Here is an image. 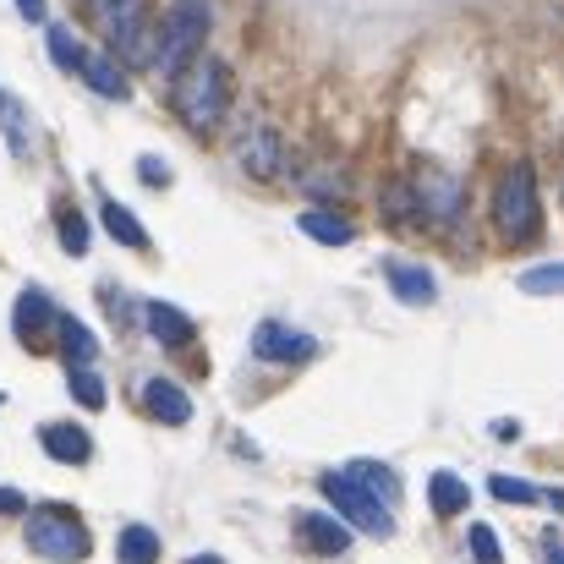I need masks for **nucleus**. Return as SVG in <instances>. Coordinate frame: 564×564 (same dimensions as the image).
<instances>
[{
  "instance_id": "obj_1",
  "label": "nucleus",
  "mask_w": 564,
  "mask_h": 564,
  "mask_svg": "<svg viewBox=\"0 0 564 564\" xmlns=\"http://www.w3.org/2000/svg\"><path fill=\"white\" fill-rule=\"evenodd\" d=\"M225 105H230V72L208 55H197L187 72L176 77V110L192 132H214L225 121Z\"/></svg>"
},
{
  "instance_id": "obj_2",
  "label": "nucleus",
  "mask_w": 564,
  "mask_h": 564,
  "mask_svg": "<svg viewBox=\"0 0 564 564\" xmlns=\"http://www.w3.org/2000/svg\"><path fill=\"white\" fill-rule=\"evenodd\" d=\"M208 22H214L208 0H176V6H171V22H165V33H160V44H154V72H160L165 83H176L192 61L203 55Z\"/></svg>"
},
{
  "instance_id": "obj_3",
  "label": "nucleus",
  "mask_w": 564,
  "mask_h": 564,
  "mask_svg": "<svg viewBox=\"0 0 564 564\" xmlns=\"http://www.w3.org/2000/svg\"><path fill=\"white\" fill-rule=\"evenodd\" d=\"M94 22L105 33V44L138 66V61H154V33H149V0H94Z\"/></svg>"
},
{
  "instance_id": "obj_4",
  "label": "nucleus",
  "mask_w": 564,
  "mask_h": 564,
  "mask_svg": "<svg viewBox=\"0 0 564 564\" xmlns=\"http://www.w3.org/2000/svg\"><path fill=\"white\" fill-rule=\"evenodd\" d=\"M324 499L335 505V516L346 521V527H357V532H368V538H389L394 532V521H389V505L383 499H373L346 466L340 471H324Z\"/></svg>"
},
{
  "instance_id": "obj_5",
  "label": "nucleus",
  "mask_w": 564,
  "mask_h": 564,
  "mask_svg": "<svg viewBox=\"0 0 564 564\" xmlns=\"http://www.w3.org/2000/svg\"><path fill=\"white\" fill-rule=\"evenodd\" d=\"M494 219H499L505 241H532L538 236V176H532V165L505 171V182L494 192Z\"/></svg>"
},
{
  "instance_id": "obj_6",
  "label": "nucleus",
  "mask_w": 564,
  "mask_h": 564,
  "mask_svg": "<svg viewBox=\"0 0 564 564\" xmlns=\"http://www.w3.org/2000/svg\"><path fill=\"white\" fill-rule=\"evenodd\" d=\"M28 549L50 564H77V560H88L94 543H88V527L72 521V510H39L28 521Z\"/></svg>"
},
{
  "instance_id": "obj_7",
  "label": "nucleus",
  "mask_w": 564,
  "mask_h": 564,
  "mask_svg": "<svg viewBox=\"0 0 564 564\" xmlns=\"http://www.w3.org/2000/svg\"><path fill=\"white\" fill-rule=\"evenodd\" d=\"M411 197H416V214L433 219V225H455L460 208H466V192H460V182L449 171H422L411 182Z\"/></svg>"
},
{
  "instance_id": "obj_8",
  "label": "nucleus",
  "mask_w": 564,
  "mask_h": 564,
  "mask_svg": "<svg viewBox=\"0 0 564 564\" xmlns=\"http://www.w3.org/2000/svg\"><path fill=\"white\" fill-rule=\"evenodd\" d=\"M252 351L263 362H307L318 351V340L302 335V329H291V324H258L252 329Z\"/></svg>"
},
{
  "instance_id": "obj_9",
  "label": "nucleus",
  "mask_w": 564,
  "mask_h": 564,
  "mask_svg": "<svg viewBox=\"0 0 564 564\" xmlns=\"http://www.w3.org/2000/svg\"><path fill=\"white\" fill-rule=\"evenodd\" d=\"M236 160H241L247 176L269 182V176H280V138H274L269 127H247L241 143H236Z\"/></svg>"
},
{
  "instance_id": "obj_10",
  "label": "nucleus",
  "mask_w": 564,
  "mask_h": 564,
  "mask_svg": "<svg viewBox=\"0 0 564 564\" xmlns=\"http://www.w3.org/2000/svg\"><path fill=\"white\" fill-rule=\"evenodd\" d=\"M383 280H389V291H394L405 307H427V302L438 296V280H433L427 269H416V263H400V258L383 263Z\"/></svg>"
},
{
  "instance_id": "obj_11",
  "label": "nucleus",
  "mask_w": 564,
  "mask_h": 564,
  "mask_svg": "<svg viewBox=\"0 0 564 564\" xmlns=\"http://www.w3.org/2000/svg\"><path fill=\"white\" fill-rule=\"evenodd\" d=\"M296 532H302V543L313 554H346V543H351V527L335 521V516H318V510H302L296 516Z\"/></svg>"
},
{
  "instance_id": "obj_12",
  "label": "nucleus",
  "mask_w": 564,
  "mask_h": 564,
  "mask_svg": "<svg viewBox=\"0 0 564 564\" xmlns=\"http://www.w3.org/2000/svg\"><path fill=\"white\" fill-rule=\"evenodd\" d=\"M143 405H149L160 422H171V427H182V422L192 416L187 389H182V383H171V378H149V383H143Z\"/></svg>"
},
{
  "instance_id": "obj_13",
  "label": "nucleus",
  "mask_w": 564,
  "mask_h": 564,
  "mask_svg": "<svg viewBox=\"0 0 564 564\" xmlns=\"http://www.w3.org/2000/svg\"><path fill=\"white\" fill-rule=\"evenodd\" d=\"M77 77H83L94 94H105V99H127V94H132L127 72H121L110 55H88V50H83V66H77Z\"/></svg>"
},
{
  "instance_id": "obj_14",
  "label": "nucleus",
  "mask_w": 564,
  "mask_h": 564,
  "mask_svg": "<svg viewBox=\"0 0 564 564\" xmlns=\"http://www.w3.org/2000/svg\"><path fill=\"white\" fill-rule=\"evenodd\" d=\"M296 225H302V236H313V241H324V247H346V241L357 236V225H351L346 214H335V208H302Z\"/></svg>"
},
{
  "instance_id": "obj_15",
  "label": "nucleus",
  "mask_w": 564,
  "mask_h": 564,
  "mask_svg": "<svg viewBox=\"0 0 564 564\" xmlns=\"http://www.w3.org/2000/svg\"><path fill=\"white\" fill-rule=\"evenodd\" d=\"M39 438H44V449H50L55 460H66V466H83V460L94 455L88 433H83V427H72V422H50Z\"/></svg>"
},
{
  "instance_id": "obj_16",
  "label": "nucleus",
  "mask_w": 564,
  "mask_h": 564,
  "mask_svg": "<svg viewBox=\"0 0 564 564\" xmlns=\"http://www.w3.org/2000/svg\"><path fill=\"white\" fill-rule=\"evenodd\" d=\"M143 318H149V329H154L160 346H192V340H197V329H192L187 313H176V307H165V302H149Z\"/></svg>"
},
{
  "instance_id": "obj_17",
  "label": "nucleus",
  "mask_w": 564,
  "mask_h": 564,
  "mask_svg": "<svg viewBox=\"0 0 564 564\" xmlns=\"http://www.w3.org/2000/svg\"><path fill=\"white\" fill-rule=\"evenodd\" d=\"M55 335H61V351H66V362H72V368L99 357V340H94V329H88L83 318H72V313H55Z\"/></svg>"
},
{
  "instance_id": "obj_18",
  "label": "nucleus",
  "mask_w": 564,
  "mask_h": 564,
  "mask_svg": "<svg viewBox=\"0 0 564 564\" xmlns=\"http://www.w3.org/2000/svg\"><path fill=\"white\" fill-rule=\"evenodd\" d=\"M427 505H433V516H460L471 505V488L455 471H433L427 477Z\"/></svg>"
},
{
  "instance_id": "obj_19",
  "label": "nucleus",
  "mask_w": 564,
  "mask_h": 564,
  "mask_svg": "<svg viewBox=\"0 0 564 564\" xmlns=\"http://www.w3.org/2000/svg\"><path fill=\"white\" fill-rule=\"evenodd\" d=\"M50 318H55V307H50V296L28 285V291L17 296V318H11V324H17V335H22V346H33V335H39V329H44Z\"/></svg>"
},
{
  "instance_id": "obj_20",
  "label": "nucleus",
  "mask_w": 564,
  "mask_h": 564,
  "mask_svg": "<svg viewBox=\"0 0 564 564\" xmlns=\"http://www.w3.org/2000/svg\"><path fill=\"white\" fill-rule=\"evenodd\" d=\"M346 471H351V477H357V482H362L373 499H383V505L394 510V499H400V477H394L389 466H378V460H351Z\"/></svg>"
},
{
  "instance_id": "obj_21",
  "label": "nucleus",
  "mask_w": 564,
  "mask_h": 564,
  "mask_svg": "<svg viewBox=\"0 0 564 564\" xmlns=\"http://www.w3.org/2000/svg\"><path fill=\"white\" fill-rule=\"evenodd\" d=\"M116 554H121V564H154L160 560V538L149 527H127L121 543H116Z\"/></svg>"
},
{
  "instance_id": "obj_22",
  "label": "nucleus",
  "mask_w": 564,
  "mask_h": 564,
  "mask_svg": "<svg viewBox=\"0 0 564 564\" xmlns=\"http://www.w3.org/2000/svg\"><path fill=\"white\" fill-rule=\"evenodd\" d=\"M105 225H110V236H116V241H127V247H138V252L149 247V230H143L121 203H105Z\"/></svg>"
},
{
  "instance_id": "obj_23",
  "label": "nucleus",
  "mask_w": 564,
  "mask_h": 564,
  "mask_svg": "<svg viewBox=\"0 0 564 564\" xmlns=\"http://www.w3.org/2000/svg\"><path fill=\"white\" fill-rule=\"evenodd\" d=\"M521 291H527V296H564V263L527 269V274H521Z\"/></svg>"
},
{
  "instance_id": "obj_24",
  "label": "nucleus",
  "mask_w": 564,
  "mask_h": 564,
  "mask_svg": "<svg viewBox=\"0 0 564 564\" xmlns=\"http://www.w3.org/2000/svg\"><path fill=\"white\" fill-rule=\"evenodd\" d=\"M72 394H77L88 411H99V405H105V378L94 373V362H77V368H72Z\"/></svg>"
},
{
  "instance_id": "obj_25",
  "label": "nucleus",
  "mask_w": 564,
  "mask_h": 564,
  "mask_svg": "<svg viewBox=\"0 0 564 564\" xmlns=\"http://www.w3.org/2000/svg\"><path fill=\"white\" fill-rule=\"evenodd\" d=\"M50 55H55V61H61L66 72H77V66H83V50H77V39H72V28H61V22L50 28Z\"/></svg>"
},
{
  "instance_id": "obj_26",
  "label": "nucleus",
  "mask_w": 564,
  "mask_h": 564,
  "mask_svg": "<svg viewBox=\"0 0 564 564\" xmlns=\"http://www.w3.org/2000/svg\"><path fill=\"white\" fill-rule=\"evenodd\" d=\"M61 247L66 252H88V219L83 214H61Z\"/></svg>"
},
{
  "instance_id": "obj_27",
  "label": "nucleus",
  "mask_w": 564,
  "mask_h": 564,
  "mask_svg": "<svg viewBox=\"0 0 564 564\" xmlns=\"http://www.w3.org/2000/svg\"><path fill=\"white\" fill-rule=\"evenodd\" d=\"M494 499H505V505H538V488L532 482H516V477H494Z\"/></svg>"
},
{
  "instance_id": "obj_28",
  "label": "nucleus",
  "mask_w": 564,
  "mask_h": 564,
  "mask_svg": "<svg viewBox=\"0 0 564 564\" xmlns=\"http://www.w3.org/2000/svg\"><path fill=\"white\" fill-rule=\"evenodd\" d=\"M471 554H477V564H505V554H499V538H494V527H471Z\"/></svg>"
},
{
  "instance_id": "obj_29",
  "label": "nucleus",
  "mask_w": 564,
  "mask_h": 564,
  "mask_svg": "<svg viewBox=\"0 0 564 564\" xmlns=\"http://www.w3.org/2000/svg\"><path fill=\"white\" fill-rule=\"evenodd\" d=\"M383 214L411 219V214H416V197H411V187H389V192H383Z\"/></svg>"
},
{
  "instance_id": "obj_30",
  "label": "nucleus",
  "mask_w": 564,
  "mask_h": 564,
  "mask_svg": "<svg viewBox=\"0 0 564 564\" xmlns=\"http://www.w3.org/2000/svg\"><path fill=\"white\" fill-rule=\"evenodd\" d=\"M138 171H143V182H149V187H165V160L143 154V160H138Z\"/></svg>"
},
{
  "instance_id": "obj_31",
  "label": "nucleus",
  "mask_w": 564,
  "mask_h": 564,
  "mask_svg": "<svg viewBox=\"0 0 564 564\" xmlns=\"http://www.w3.org/2000/svg\"><path fill=\"white\" fill-rule=\"evenodd\" d=\"M22 510H28V499L17 488H0V516H22Z\"/></svg>"
},
{
  "instance_id": "obj_32",
  "label": "nucleus",
  "mask_w": 564,
  "mask_h": 564,
  "mask_svg": "<svg viewBox=\"0 0 564 564\" xmlns=\"http://www.w3.org/2000/svg\"><path fill=\"white\" fill-rule=\"evenodd\" d=\"M494 438H499V444H516V438H521V422H494Z\"/></svg>"
},
{
  "instance_id": "obj_33",
  "label": "nucleus",
  "mask_w": 564,
  "mask_h": 564,
  "mask_svg": "<svg viewBox=\"0 0 564 564\" xmlns=\"http://www.w3.org/2000/svg\"><path fill=\"white\" fill-rule=\"evenodd\" d=\"M17 11H22L28 22H44V0H17Z\"/></svg>"
},
{
  "instance_id": "obj_34",
  "label": "nucleus",
  "mask_w": 564,
  "mask_h": 564,
  "mask_svg": "<svg viewBox=\"0 0 564 564\" xmlns=\"http://www.w3.org/2000/svg\"><path fill=\"white\" fill-rule=\"evenodd\" d=\"M187 564H225L219 554H197V560H187Z\"/></svg>"
},
{
  "instance_id": "obj_35",
  "label": "nucleus",
  "mask_w": 564,
  "mask_h": 564,
  "mask_svg": "<svg viewBox=\"0 0 564 564\" xmlns=\"http://www.w3.org/2000/svg\"><path fill=\"white\" fill-rule=\"evenodd\" d=\"M549 505H554V510L564 516V488H560V494H549Z\"/></svg>"
},
{
  "instance_id": "obj_36",
  "label": "nucleus",
  "mask_w": 564,
  "mask_h": 564,
  "mask_svg": "<svg viewBox=\"0 0 564 564\" xmlns=\"http://www.w3.org/2000/svg\"><path fill=\"white\" fill-rule=\"evenodd\" d=\"M549 564H564V549H560V554H549Z\"/></svg>"
}]
</instances>
